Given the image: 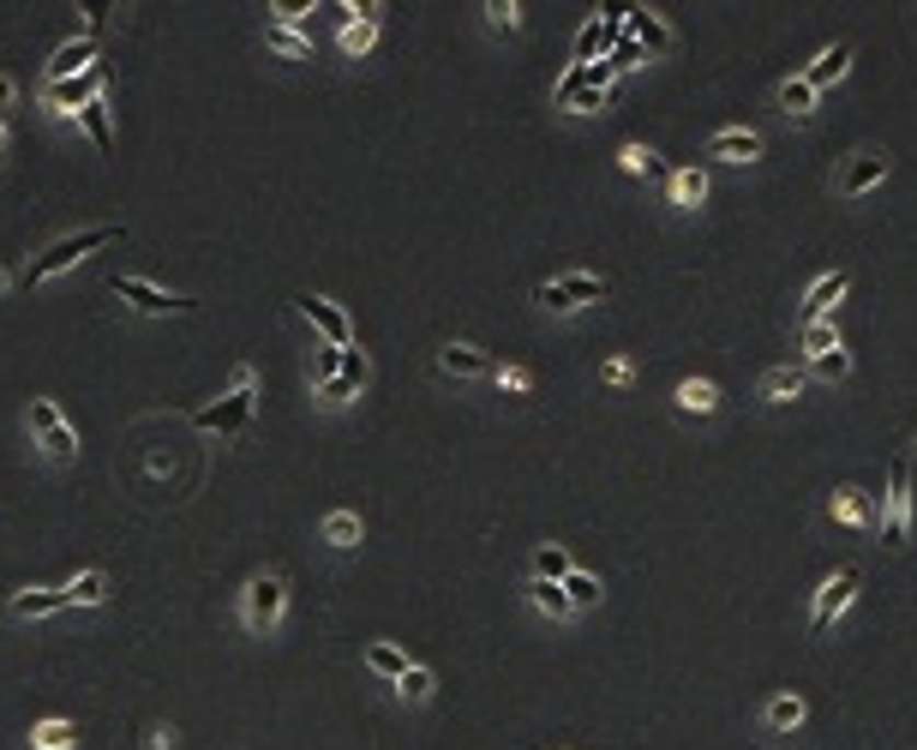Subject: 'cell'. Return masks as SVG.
I'll return each instance as SVG.
<instances>
[{
    "label": "cell",
    "mask_w": 917,
    "mask_h": 750,
    "mask_svg": "<svg viewBox=\"0 0 917 750\" xmlns=\"http://www.w3.org/2000/svg\"><path fill=\"white\" fill-rule=\"evenodd\" d=\"M259 378H252V366H234V378H228V397H216V402H204V409H193V427L198 432H222V439H234V432H247L252 421V409H259Z\"/></svg>",
    "instance_id": "1"
},
{
    "label": "cell",
    "mask_w": 917,
    "mask_h": 750,
    "mask_svg": "<svg viewBox=\"0 0 917 750\" xmlns=\"http://www.w3.org/2000/svg\"><path fill=\"white\" fill-rule=\"evenodd\" d=\"M875 535H882V546H894V553L912 541V456L887 463V492H882V511H875Z\"/></svg>",
    "instance_id": "2"
},
{
    "label": "cell",
    "mask_w": 917,
    "mask_h": 750,
    "mask_svg": "<svg viewBox=\"0 0 917 750\" xmlns=\"http://www.w3.org/2000/svg\"><path fill=\"white\" fill-rule=\"evenodd\" d=\"M887 174H894V157H887L882 145H858L851 157H839V169H834V181H827V193L851 205V198H870L875 186L887 181Z\"/></svg>",
    "instance_id": "3"
},
{
    "label": "cell",
    "mask_w": 917,
    "mask_h": 750,
    "mask_svg": "<svg viewBox=\"0 0 917 750\" xmlns=\"http://www.w3.org/2000/svg\"><path fill=\"white\" fill-rule=\"evenodd\" d=\"M126 228L121 223H102V228H84V235H67V240H55L48 252H36L31 259V271H24V283H48V276H60V271H72L79 259H91L96 247H108V240H121Z\"/></svg>",
    "instance_id": "4"
},
{
    "label": "cell",
    "mask_w": 917,
    "mask_h": 750,
    "mask_svg": "<svg viewBox=\"0 0 917 750\" xmlns=\"http://www.w3.org/2000/svg\"><path fill=\"white\" fill-rule=\"evenodd\" d=\"M611 295V283L606 276H594V271H564V276H552V283H534V300H540L546 312H582V307H600V300Z\"/></svg>",
    "instance_id": "5"
},
{
    "label": "cell",
    "mask_w": 917,
    "mask_h": 750,
    "mask_svg": "<svg viewBox=\"0 0 917 750\" xmlns=\"http://www.w3.org/2000/svg\"><path fill=\"white\" fill-rule=\"evenodd\" d=\"M24 427L36 432V444H43L48 463H79V432L72 421L60 414L55 397H31V409H24Z\"/></svg>",
    "instance_id": "6"
},
{
    "label": "cell",
    "mask_w": 917,
    "mask_h": 750,
    "mask_svg": "<svg viewBox=\"0 0 917 750\" xmlns=\"http://www.w3.org/2000/svg\"><path fill=\"white\" fill-rule=\"evenodd\" d=\"M858 589H863V570H858V565L827 570L822 589H815V601H810V637H827V630L839 625V613L858 601Z\"/></svg>",
    "instance_id": "7"
},
{
    "label": "cell",
    "mask_w": 917,
    "mask_h": 750,
    "mask_svg": "<svg viewBox=\"0 0 917 750\" xmlns=\"http://www.w3.org/2000/svg\"><path fill=\"white\" fill-rule=\"evenodd\" d=\"M283 606H288V582H283V570H259V577L240 589V618H247L259 637H264V630H276Z\"/></svg>",
    "instance_id": "8"
},
{
    "label": "cell",
    "mask_w": 917,
    "mask_h": 750,
    "mask_svg": "<svg viewBox=\"0 0 917 750\" xmlns=\"http://www.w3.org/2000/svg\"><path fill=\"white\" fill-rule=\"evenodd\" d=\"M295 312H300V319H312V330L324 337V349H354V325H348V312H342L336 300L295 295Z\"/></svg>",
    "instance_id": "9"
},
{
    "label": "cell",
    "mask_w": 917,
    "mask_h": 750,
    "mask_svg": "<svg viewBox=\"0 0 917 750\" xmlns=\"http://www.w3.org/2000/svg\"><path fill=\"white\" fill-rule=\"evenodd\" d=\"M822 511H827V523L851 529V535H870V529H875V504H870V492H858L851 480H839V487L827 492Z\"/></svg>",
    "instance_id": "10"
},
{
    "label": "cell",
    "mask_w": 917,
    "mask_h": 750,
    "mask_svg": "<svg viewBox=\"0 0 917 750\" xmlns=\"http://www.w3.org/2000/svg\"><path fill=\"white\" fill-rule=\"evenodd\" d=\"M114 300H126V307H138V312H193L198 300H186V295H169V288H157V283H138V276H114Z\"/></svg>",
    "instance_id": "11"
},
{
    "label": "cell",
    "mask_w": 917,
    "mask_h": 750,
    "mask_svg": "<svg viewBox=\"0 0 917 750\" xmlns=\"http://www.w3.org/2000/svg\"><path fill=\"white\" fill-rule=\"evenodd\" d=\"M761 133L756 126H725V133H713L708 145H702V157H713V162H737V169H749V162H761Z\"/></svg>",
    "instance_id": "12"
},
{
    "label": "cell",
    "mask_w": 917,
    "mask_h": 750,
    "mask_svg": "<svg viewBox=\"0 0 917 750\" xmlns=\"http://www.w3.org/2000/svg\"><path fill=\"white\" fill-rule=\"evenodd\" d=\"M623 24H630V43L647 48V55H672V48H678V31H672L654 7H630V12H623Z\"/></svg>",
    "instance_id": "13"
},
{
    "label": "cell",
    "mask_w": 917,
    "mask_h": 750,
    "mask_svg": "<svg viewBox=\"0 0 917 750\" xmlns=\"http://www.w3.org/2000/svg\"><path fill=\"white\" fill-rule=\"evenodd\" d=\"M810 390V373L798 361H786V366H768V373L756 378V397L768 402V409H786V402H798Z\"/></svg>",
    "instance_id": "14"
},
{
    "label": "cell",
    "mask_w": 917,
    "mask_h": 750,
    "mask_svg": "<svg viewBox=\"0 0 917 750\" xmlns=\"http://www.w3.org/2000/svg\"><path fill=\"white\" fill-rule=\"evenodd\" d=\"M91 67H96V36H72V43H60L55 55H48L43 84H67V79H79V72H91Z\"/></svg>",
    "instance_id": "15"
},
{
    "label": "cell",
    "mask_w": 917,
    "mask_h": 750,
    "mask_svg": "<svg viewBox=\"0 0 917 750\" xmlns=\"http://www.w3.org/2000/svg\"><path fill=\"white\" fill-rule=\"evenodd\" d=\"M804 696L798 691H773L768 703H761V739H786V732H798L804 727Z\"/></svg>",
    "instance_id": "16"
},
{
    "label": "cell",
    "mask_w": 917,
    "mask_h": 750,
    "mask_svg": "<svg viewBox=\"0 0 917 750\" xmlns=\"http://www.w3.org/2000/svg\"><path fill=\"white\" fill-rule=\"evenodd\" d=\"M851 60H858V48H851V43H827L822 55H815L810 67H798V72H804V84H810L815 96H822L827 84H839V79L851 72Z\"/></svg>",
    "instance_id": "17"
},
{
    "label": "cell",
    "mask_w": 917,
    "mask_h": 750,
    "mask_svg": "<svg viewBox=\"0 0 917 750\" xmlns=\"http://www.w3.org/2000/svg\"><path fill=\"white\" fill-rule=\"evenodd\" d=\"M102 84H108V72L102 67H91V72H79V79H67V84H43V103L48 109H84V103H96L102 96Z\"/></svg>",
    "instance_id": "18"
},
{
    "label": "cell",
    "mask_w": 917,
    "mask_h": 750,
    "mask_svg": "<svg viewBox=\"0 0 917 750\" xmlns=\"http://www.w3.org/2000/svg\"><path fill=\"white\" fill-rule=\"evenodd\" d=\"M846 288H851V276H846V271H827V276H815V283L804 288V319H798V325L834 319V312H839V300H846Z\"/></svg>",
    "instance_id": "19"
},
{
    "label": "cell",
    "mask_w": 917,
    "mask_h": 750,
    "mask_svg": "<svg viewBox=\"0 0 917 750\" xmlns=\"http://www.w3.org/2000/svg\"><path fill=\"white\" fill-rule=\"evenodd\" d=\"M432 366H438L444 378H492V361L474 349V342H444V349L432 354Z\"/></svg>",
    "instance_id": "20"
},
{
    "label": "cell",
    "mask_w": 917,
    "mask_h": 750,
    "mask_svg": "<svg viewBox=\"0 0 917 750\" xmlns=\"http://www.w3.org/2000/svg\"><path fill=\"white\" fill-rule=\"evenodd\" d=\"M354 390H366V354L360 349H342V366H336V378L318 390V402H324V409H342Z\"/></svg>",
    "instance_id": "21"
},
{
    "label": "cell",
    "mask_w": 917,
    "mask_h": 750,
    "mask_svg": "<svg viewBox=\"0 0 917 750\" xmlns=\"http://www.w3.org/2000/svg\"><path fill=\"white\" fill-rule=\"evenodd\" d=\"M666 205L672 211H702L708 205V174L702 169H666Z\"/></svg>",
    "instance_id": "22"
},
{
    "label": "cell",
    "mask_w": 917,
    "mask_h": 750,
    "mask_svg": "<svg viewBox=\"0 0 917 750\" xmlns=\"http://www.w3.org/2000/svg\"><path fill=\"white\" fill-rule=\"evenodd\" d=\"M773 103H780V114H786V121H798V126L815 121V91L804 84V72H792V79L773 84Z\"/></svg>",
    "instance_id": "23"
},
{
    "label": "cell",
    "mask_w": 917,
    "mask_h": 750,
    "mask_svg": "<svg viewBox=\"0 0 917 750\" xmlns=\"http://www.w3.org/2000/svg\"><path fill=\"white\" fill-rule=\"evenodd\" d=\"M521 594H528V606H534V613H540V618H552V625H564V618L576 613V606H570V594L558 589V582H540V577H528V582H521Z\"/></svg>",
    "instance_id": "24"
},
{
    "label": "cell",
    "mask_w": 917,
    "mask_h": 750,
    "mask_svg": "<svg viewBox=\"0 0 917 750\" xmlns=\"http://www.w3.org/2000/svg\"><path fill=\"white\" fill-rule=\"evenodd\" d=\"M60 606H67V589H19L7 601L12 618H55Z\"/></svg>",
    "instance_id": "25"
},
{
    "label": "cell",
    "mask_w": 917,
    "mask_h": 750,
    "mask_svg": "<svg viewBox=\"0 0 917 750\" xmlns=\"http://www.w3.org/2000/svg\"><path fill=\"white\" fill-rule=\"evenodd\" d=\"M528 565H534L528 577H540V582H564L570 570H576V558H570L558 541H540V546H534V558H528Z\"/></svg>",
    "instance_id": "26"
},
{
    "label": "cell",
    "mask_w": 917,
    "mask_h": 750,
    "mask_svg": "<svg viewBox=\"0 0 917 750\" xmlns=\"http://www.w3.org/2000/svg\"><path fill=\"white\" fill-rule=\"evenodd\" d=\"M672 402H678V414H713L720 409V390H713L708 378H684V385L672 390Z\"/></svg>",
    "instance_id": "27"
},
{
    "label": "cell",
    "mask_w": 917,
    "mask_h": 750,
    "mask_svg": "<svg viewBox=\"0 0 917 750\" xmlns=\"http://www.w3.org/2000/svg\"><path fill=\"white\" fill-rule=\"evenodd\" d=\"M810 378H827V385H846L851 378V354H846V342L839 349H827V354H810V361H798Z\"/></svg>",
    "instance_id": "28"
},
{
    "label": "cell",
    "mask_w": 917,
    "mask_h": 750,
    "mask_svg": "<svg viewBox=\"0 0 917 750\" xmlns=\"http://www.w3.org/2000/svg\"><path fill=\"white\" fill-rule=\"evenodd\" d=\"M79 126H84V133H91V145L102 150V157H108V150H114V121H108V96H96V103H84V109H79Z\"/></svg>",
    "instance_id": "29"
},
{
    "label": "cell",
    "mask_w": 917,
    "mask_h": 750,
    "mask_svg": "<svg viewBox=\"0 0 917 750\" xmlns=\"http://www.w3.org/2000/svg\"><path fill=\"white\" fill-rule=\"evenodd\" d=\"M102 601H108V577L102 570H79L67 582V606H102Z\"/></svg>",
    "instance_id": "30"
},
{
    "label": "cell",
    "mask_w": 917,
    "mask_h": 750,
    "mask_svg": "<svg viewBox=\"0 0 917 750\" xmlns=\"http://www.w3.org/2000/svg\"><path fill=\"white\" fill-rule=\"evenodd\" d=\"M31 745L36 750H72V745H79V732H72V720L48 715V720H36V727H31Z\"/></svg>",
    "instance_id": "31"
},
{
    "label": "cell",
    "mask_w": 917,
    "mask_h": 750,
    "mask_svg": "<svg viewBox=\"0 0 917 750\" xmlns=\"http://www.w3.org/2000/svg\"><path fill=\"white\" fill-rule=\"evenodd\" d=\"M318 535L336 546V553H348V546H360V516H354V511H330Z\"/></svg>",
    "instance_id": "32"
},
{
    "label": "cell",
    "mask_w": 917,
    "mask_h": 750,
    "mask_svg": "<svg viewBox=\"0 0 917 750\" xmlns=\"http://www.w3.org/2000/svg\"><path fill=\"white\" fill-rule=\"evenodd\" d=\"M366 667H372L378 679H390V684H397L402 672H408V655H402L397 643H366Z\"/></svg>",
    "instance_id": "33"
},
{
    "label": "cell",
    "mask_w": 917,
    "mask_h": 750,
    "mask_svg": "<svg viewBox=\"0 0 917 750\" xmlns=\"http://www.w3.org/2000/svg\"><path fill=\"white\" fill-rule=\"evenodd\" d=\"M798 342H804V361H810V354H827V349H839V319H815V325H798Z\"/></svg>",
    "instance_id": "34"
},
{
    "label": "cell",
    "mask_w": 917,
    "mask_h": 750,
    "mask_svg": "<svg viewBox=\"0 0 917 750\" xmlns=\"http://www.w3.org/2000/svg\"><path fill=\"white\" fill-rule=\"evenodd\" d=\"M372 43H378V19H372V12H360V19L342 24V55H366Z\"/></svg>",
    "instance_id": "35"
},
{
    "label": "cell",
    "mask_w": 917,
    "mask_h": 750,
    "mask_svg": "<svg viewBox=\"0 0 917 750\" xmlns=\"http://www.w3.org/2000/svg\"><path fill=\"white\" fill-rule=\"evenodd\" d=\"M558 589L570 594V606H576V613H582V606H600V577H594V570H570Z\"/></svg>",
    "instance_id": "36"
},
{
    "label": "cell",
    "mask_w": 917,
    "mask_h": 750,
    "mask_svg": "<svg viewBox=\"0 0 917 750\" xmlns=\"http://www.w3.org/2000/svg\"><path fill=\"white\" fill-rule=\"evenodd\" d=\"M264 43L283 48V55H295V60H312V43H306L295 24H264Z\"/></svg>",
    "instance_id": "37"
},
{
    "label": "cell",
    "mask_w": 917,
    "mask_h": 750,
    "mask_svg": "<svg viewBox=\"0 0 917 750\" xmlns=\"http://www.w3.org/2000/svg\"><path fill=\"white\" fill-rule=\"evenodd\" d=\"M480 12H486V24H492L498 36H516V31H521V7H516V0H486Z\"/></svg>",
    "instance_id": "38"
},
{
    "label": "cell",
    "mask_w": 917,
    "mask_h": 750,
    "mask_svg": "<svg viewBox=\"0 0 917 750\" xmlns=\"http://www.w3.org/2000/svg\"><path fill=\"white\" fill-rule=\"evenodd\" d=\"M432 684H438V679H432V667H408L402 679H397V696H402V703H426Z\"/></svg>",
    "instance_id": "39"
},
{
    "label": "cell",
    "mask_w": 917,
    "mask_h": 750,
    "mask_svg": "<svg viewBox=\"0 0 917 750\" xmlns=\"http://www.w3.org/2000/svg\"><path fill=\"white\" fill-rule=\"evenodd\" d=\"M618 162H623L630 174H660V157H654L647 145H623V150H618Z\"/></svg>",
    "instance_id": "40"
},
{
    "label": "cell",
    "mask_w": 917,
    "mask_h": 750,
    "mask_svg": "<svg viewBox=\"0 0 917 750\" xmlns=\"http://www.w3.org/2000/svg\"><path fill=\"white\" fill-rule=\"evenodd\" d=\"M492 378H498V390H509V397H528L534 390V378L521 366H492Z\"/></svg>",
    "instance_id": "41"
},
{
    "label": "cell",
    "mask_w": 917,
    "mask_h": 750,
    "mask_svg": "<svg viewBox=\"0 0 917 750\" xmlns=\"http://www.w3.org/2000/svg\"><path fill=\"white\" fill-rule=\"evenodd\" d=\"M336 366H342V349H318V361H312V390H324L330 378H336Z\"/></svg>",
    "instance_id": "42"
},
{
    "label": "cell",
    "mask_w": 917,
    "mask_h": 750,
    "mask_svg": "<svg viewBox=\"0 0 917 750\" xmlns=\"http://www.w3.org/2000/svg\"><path fill=\"white\" fill-rule=\"evenodd\" d=\"M606 109V91H588V84H582L576 96H570V114H600Z\"/></svg>",
    "instance_id": "43"
},
{
    "label": "cell",
    "mask_w": 917,
    "mask_h": 750,
    "mask_svg": "<svg viewBox=\"0 0 917 750\" xmlns=\"http://www.w3.org/2000/svg\"><path fill=\"white\" fill-rule=\"evenodd\" d=\"M623 67H642V48H635L630 36H623V43L611 48V72H623Z\"/></svg>",
    "instance_id": "44"
},
{
    "label": "cell",
    "mask_w": 917,
    "mask_h": 750,
    "mask_svg": "<svg viewBox=\"0 0 917 750\" xmlns=\"http://www.w3.org/2000/svg\"><path fill=\"white\" fill-rule=\"evenodd\" d=\"M630 378H635V366L623 361V354H618V361H606V385H618V390H623Z\"/></svg>",
    "instance_id": "45"
},
{
    "label": "cell",
    "mask_w": 917,
    "mask_h": 750,
    "mask_svg": "<svg viewBox=\"0 0 917 750\" xmlns=\"http://www.w3.org/2000/svg\"><path fill=\"white\" fill-rule=\"evenodd\" d=\"M7 103H12V79L0 72V109H7Z\"/></svg>",
    "instance_id": "46"
},
{
    "label": "cell",
    "mask_w": 917,
    "mask_h": 750,
    "mask_svg": "<svg viewBox=\"0 0 917 750\" xmlns=\"http://www.w3.org/2000/svg\"><path fill=\"white\" fill-rule=\"evenodd\" d=\"M7 288H12V271H0V295H7Z\"/></svg>",
    "instance_id": "47"
},
{
    "label": "cell",
    "mask_w": 917,
    "mask_h": 750,
    "mask_svg": "<svg viewBox=\"0 0 917 750\" xmlns=\"http://www.w3.org/2000/svg\"><path fill=\"white\" fill-rule=\"evenodd\" d=\"M0 157H7V121H0Z\"/></svg>",
    "instance_id": "48"
},
{
    "label": "cell",
    "mask_w": 917,
    "mask_h": 750,
    "mask_svg": "<svg viewBox=\"0 0 917 750\" xmlns=\"http://www.w3.org/2000/svg\"><path fill=\"white\" fill-rule=\"evenodd\" d=\"M912 444H917V439H912Z\"/></svg>",
    "instance_id": "49"
}]
</instances>
